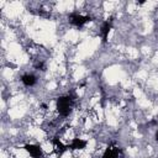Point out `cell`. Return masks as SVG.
Listing matches in <instances>:
<instances>
[{"instance_id": "ba28073f", "label": "cell", "mask_w": 158, "mask_h": 158, "mask_svg": "<svg viewBox=\"0 0 158 158\" xmlns=\"http://www.w3.org/2000/svg\"><path fill=\"white\" fill-rule=\"evenodd\" d=\"M156 141H157V142H158V131H157V132H156Z\"/></svg>"}, {"instance_id": "5b68a950", "label": "cell", "mask_w": 158, "mask_h": 158, "mask_svg": "<svg viewBox=\"0 0 158 158\" xmlns=\"http://www.w3.org/2000/svg\"><path fill=\"white\" fill-rule=\"evenodd\" d=\"M112 22H114V17H110V19L102 21L101 25H100V27H99V33H100V36H101L102 43H106V42H107L109 32H110V30L112 28Z\"/></svg>"}, {"instance_id": "52a82bcc", "label": "cell", "mask_w": 158, "mask_h": 158, "mask_svg": "<svg viewBox=\"0 0 158 158\" xmlns=\"http://www.w3.org/2000/svg\"><path fill=\"white\" fill-rule=\"evenodd\" d=\"M20 80H21L22 85L26 86V88H33L37 84V81H38L37 77L33 73H25V74H22Z\"/></svg>"}, {"instance_id": "3957f363", "label": "cell", "mask_w": 158, "mask_h": 158, "mask_svg": "<svg viewBox=\"0 0 158 158\" xmlns=\"http://www.w3.org/2000/svg\"><path fill=\"white\" fill-rule=\"evenodd\" d=\"M101 158H123V151L117 144L111 143L105 148Z\"/></svg>"}, {"instance_id": "6da1fadb", "label": "cell", "mask_w": 158, "mask_h": 158, "mask_svg": "<svg viewBox=\"0 0 158 158\" xmlns=\"http://www.w3.org/2000/svg\"><path fill=\"white\" fill-rule=\"evenodd\" d=\"M74 105H75V96L73 94L68 93V94L59 95L56 99V111L58 117L67 118L72 114Z\"/></svg>"}, {"instance_id": "8992f818", "label": "cell", "mask_w": 158, "mask_h": 158, "mask_svg": "<svg viewBox=\"0 0 158 158\" xmlns=\"http://www.w3.org/2000/svg\"><path fill=\"white\" fill-rule=\"evenodd\" d=\"M88 142L80 137H74L70 139V142L67 144L69 151H83L84 148H86Z\"/></svg>"}, {"instance_id": "277c9868", "label": "cell", "mask_w": 158, "mask_h": 158, "mask_svg": "<svg viewBox=\"0 0 158 158\" xmlns=\"http://www.w3.org/2000/svg\"><path fill=\"white\" fill-rule=\"evenodd\" d=\"M23 149L31 156V158H46L44 152L40 144L36 143H26L23 146Z\"/></svg>"}, {"instance_id": "7a4b0ae2", "label": "cell", "mask_w": 158, "mask_h": 158, "mask_svg": "<svg viewBox=\"0 0 158 158\" xmlns=\"http://www.w3.org/2000/svg\"><path fill=\"white\" fill-rule=\"evenodd\" d=\"M91 21V16L90 15H83L79 12H70L68 15V22L78 28L83 27L84 25H86L88 22Z\"/></svg>"}]
</instances>
